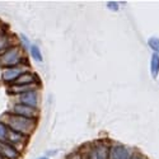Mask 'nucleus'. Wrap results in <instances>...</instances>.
<instances>
[{
  "instance_id": "1",
  "label": "nucleus",
  "mask_w": 159,
  "mask_h": 159,
  "mask_svg": "<svg viewBox=\"0 0 159 159\" xmlns=\"http://www.w3.org/2000/svg\"><path fill=\"white\" fill-rule=\"evenodd\" d=\"M3 122L9 127V130L17 131L19 134L30 138V135L34 131L37 126V120H32V118H25L22 116H17L13 113H5L3 117Z\"/></svg>"
},
{
  "instance_id": "2",
  "label": "nucleus",
  "mask_w": 159,
  "mask_h": 159,
  "mask_svg": "<svg viewBox=\"0 0 159 159\" xmlns=\"http://www.w3.org/2000/svg\"><path fill=\"white\" fill-rule=\"evenodd\" d=\"M23 62L27 64V59L23 55L22 46H18V45H14V46L7 48L3 54L0 55V66L4 69L20 66Z\"/></svg>"
},
{
  "instance_id": "3",
  "label": "nucleus",
  "mask_w": 159,
  "mask_h": 159,
  "mask_svg": "<svg viewBox=\"0 0 159 159\" xmlns=\"http://www.w3.org/2000/svg\"><path fill=\"white\" fill-rule=\"evenodd\" d=\"M110 147L106 141H97L92 144L88 149V157L87 159H108Z\"/></svg>"
},
{
  "instance_id": "4",
  "label": "nucleus",
  "mask_w": 159,
  "mask_h": 159,
  "mask_svg": "<svg viewBox=\"0 0 159 159\" xmlns=\"http://www.w3.org/2000/svg\"><path fill=\"white\" fill-rule=\"evenodd\" d=\"M131 157H132L131 149L122 144H112L110 147L108 159H130Z\"/></svg>"
},
{
  "instance_id": "5",
  "label": "nucleus",
  "mask_w": 159,
  "mask_h": 159,
  "mask_svg": "<svg viewBox=\"0 0 159 159\" xmlns=\"http://www.w3.org/2000/svg\"><path fill=\"white\" fill-rule=\"evenodd\" d=\"M10 113L17 115V116H22L25 118H32V120H37V117H38V110L37 108H32V107H28V106H24L20 103H16L13 106Z\"/></svg>"
},
{
  "instance_id": "6",
  "label": "nucleus",
  "mask_w": 159,
  "mask_h": 159,
  "mask_svg": "<svg viewBox=\"0 0 159 159\" xmlns=\"http://www.w3.org/2000/svg\"><path fill=\"white\" fill-rule=\"evenodd\" d=\"M17 103L28 106V107H32V108H37V106H38V92L32 90V92H27V93H23L20 96H17Z\"/></svg>"
},
{
  "instance_id": "7",
  "label": "nucleus",
  "mask_w": 159,
  "mask_h": 159,
  "mask_svg": "<svg viewBox=\"0 0 159 159\" xmlns=\"http://www.w3.org/2000/svg\"><path fill=\"white\" fill-rule=\"evenodd\" d=\"M25 70L23 68V65L14 66V68H7L2 73V79H3V82H5V83H14L17 80V78Z\"/></svg>"
},
{
  "instance_id": "8",
  "label": "nucleus",
  "mask_w": 159,
  "mask_h": 159,
  "mask_svg": "<svg viewBox=\"0 0 159 159\" xmlns=\"http://www.w3.org/2000/svg\"><path fill=\"white\" fill-rule=\"evenodd\" d=\"M27 140H28L27 136H24V135L19 134V132H17V131H13V130H9L8 136H7V143L13 145L18 152H19V145H24L25 143H27Z\"/></svg>"
},
{
  "instance_id": "9",
  "label": "nucleus",
  "mask_w": 159,
  "mask_h": 159,
  "mask_svg": "<svg viewBox=\"0 0 159 159\" xmlns=\"http://www.w3.org/2000/svg\"><path fill=\"white\" fill-rule=\"evenodd\" d=\"M20 153L8 143H0V157L5 159H18Z\"/></svg>"
},
{
  "instance_id": "10",
  "label": "nucleus",
  "mask_w": 159,
  "mask_h": 159,
  "mask_svg": "<svg viewBox=\"0 0 159 159\" xmlns=\"http://www.w3.org/2000/svg\"><path fill=\"white\" fill-rule=\"evenodd\" d=\"M13 84L28 85V84H39V82H38V78H37V75L34 73H32V71H24V73H22L17 78V80Z\"/></svg>"
},
{
  "instance_id": "11",
  "label": "nucleus",
  "mask_w": 159,
  "mask_h": 159,
  "mask_svg": "<svg viewBox=\"0 0 159 159\" xmlns=\"http://www.w3.org/2000/svg\"><path fill=\"white\" fill-rule=\"evenodd\" d=\"M39 87V84H28V85H17V84H11L9 85L8 90L9 93L13 96H20L23 93H27V92H32V90H37Z\"/></svg>"
},
{
  "instance_id": "12",
  "label": "nucleus",
  "mask_w": 159,
  "mask_h": 159,
  "mask_svg": "<svg viewBox=\"0 0 159 159\" xmlns=\"http://www.w3.org/2000/svg\"><path fill=\"white\" fill-rule=\"evenodd\" d=\"M150 73L154 79H157V76L159 75V55L157 54H153L150 59Z\"/></svg>"
},
{
  "instance_id": "13",
  "label": "nucleus",
  "mask_w": 159,
  "mask_h": 159,
  "mask_svg": "<svg viewBox=\"0 0 159 159\" xmlns=\"http://www.w3.org/2000/svg\"><path fill=\"white\" fill-rule=\"evenodd\" d=\"M30 51H31V56H32L33 60H36V61H38V62H42L43 56H42L41 50H39V47H38L37 45H31Z\"/></svg>"
},
{
  "instance_id": "14",
  "label": "nucleus",
  "mask_w": 159,
  "mask_h": 159,
  "mask_svg": "<svg viewBox=\"0 0 159 159\" xmlns=\"http://www.w3.org/2000/svg\"><path fill=\"white\" fill-rule=\"evenodd\" d=\"M11 46H14V45L10 43V39L8 38V36L0 33V55H2L7 48H9V47H11Z\"/></svg>"
},
{
  "instance_id": "15",
  "label": "nucleus",
  "mask_w": 159,
  "mask_h": 159,
  "mask_svg": "<svg viewBox=\"0 0 159 159\" xmlns=\"http://www.w3.org/2000/svg\"><path fill=\"white\" fill-rule=\"evenodd\" d=\"M8 132H9V127L3 121H0V143H7Z\"/></svg>"
},
{
  "instance_id": "16",
  "label": "nucleus",
  "mask_w": 159,
  "mask_h": 159,
  "mask_svg": "<svg viewBox=\"0 0 159 159\" xmlns=\"http://www.w3.org/2000/svg\"><path fill=\"white\" fill-rule=\"evenodd\" d=\"M148 45H149V47L154 51V54L159 55V38H157V37H152V38H149Z\"/></svg>"
},
{
  "instance_id": "17",
  "label": "nucleus",
  "mask_w": 159,
  "mask_h": 159,
  "mask_svg": "<svg viewBox=\"0 0 159 159\" xmlns=\"http://www.w3.org/2000/svg\"><path fill=\"white\" fill-rule=\"evenodd\" d=\"M20 42H22V45H23L24 47H27V48H30V47H31L30 41H28V38L25 37L24 34H20ZM23 46H22V48H23Z\"/></svg>"
},
{
  "instance_id": "18",
  "label": "nucleus",
  "mask_w": 159,
  "mask_h": 159,
  "mask_svg": "<svg viewBox=\"0 0 159 159\" xmlns=\"http://www.w3.org/2000/svg\"><path fill=\"white\" fill-rule=\"evenodd\" d=\"M107 7H108L112 11L118 10V3H116V2H108V3H107Z\"/></svg>"
},
{
  "instance_id": "19",
  "label": "nucleus",
  "mask_w": 159,
  "mask_h": 159,
  "mask_svg": "<svg viewBox=\"0 0 159 159\" xmlns=\"http://www.w3.org/2000/svg\"><path fill=\"white\" fill-rule=\"evenodd\" d=\"M69 159H83V157H82V154L80 153H74V154H71L70 155V158Z\"/></svg>"
},
{
  "instance_id": "20",
  "label": "nucleus",
  "mask_w": 159,
  "mask_h": 159,
  "mask_svg": "<svg viewBox=\"0 0 159 159\" xmlns=\"http://www.w3.org/2000/svg\"><path fill=\"white\" fill-rule=\"evenodd\" d=\"M130 159H147L143 154H139V153H136V154H132V157L130 158Z\"/></svg>"
},
{
  "instance_id": "21",
  "label": "nucleus",
  "mask_w": 159,
  "mask_h": 159,
  "mask_svg": "<svg viewBox=\"0 0 159 159\" xmlns=\"http://www.w3.org/2000/svg\"><path fill=\"white\" fill-rule=\"evenodd\" d=\"M37 159H48L47 157H41V158H37Z\"/></svg>"
},
{
  "instance_id": "22",
  "label": "nucleus",
  "mask_w": 159,
  "mask_h": 159,
  "mask_svg": "<svg viewBox=\"0 0 159 159\" xmlns=\"http://www.w3.org/2000/svg\"><path fill=\"white\" fill-rule=\"evenodd\" d=\"M85 159H87V158H85Z\"/></svg>"
}]
</instances>
